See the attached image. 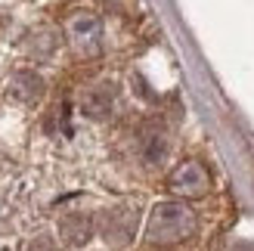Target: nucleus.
Wrapping results in <instances>:
<instances>
[{
	"label": "nucleus",
	"mask_w": 254,
	"mask_h": 251,
	"mask_svg": "<svg viewBox=\"0 0 254 251\" xmlns=\"http://www.w3.org/2000/svg\"><path fill=\"white\" fill-rule=\"evenodd\" d=\"M112 106H115V87L112 84H93L81 99L84 115H90V118H106Z\"/></svg>",
	"instance_id": "obj_3"
},
{
	"label": "nucleus",
	"mask_w": 254,
	"mask_h": 251,
	"mask_svg": "<svg viewBox=\"0 0 254 251\" xmlns=\"http://www.w3.org/2000/svg\"><path fill=\"white\" fill-rule=\"evenodd\" d=\"M164 152H168V140H164V133L161 130H149L143 136V155H146V161H161Z\"/></svg>",
	"instance_id": "obj_8"
},
{
	"label": "nucleus",
	"mask_w": 254,
	"mask_h": 251,
	"mask_svg": "<svg viewBox=\"0 0 254 251\" xmlns=\"http://www.w3.org/2000/svg\"><path fill=\"white\" fill-rule=\"evenodd\" d=\"M192 230H195V214L183 202H161V205H155V211H152V217L146 223L149 242H158V245L180 242V239H186V236H192Z\"/></svg>",
	"instance_id": "obj_1"
},
{
	"label": "nucleus",
	"mask_w": 254,
	"mask_h": 251,
	"mask_svg": "<svg viewBox=\"0 0 254 251\" xmlns=\"http://www.w3.org/2000/svg\"><path fill=\"white\" fill-rule=\"evenodd\" d=\"M28 251H53V245H50L47 236H41V239H34V242H31V248H28Z\"/></svg>",
	"instance_id": "obj_9"
},
{
	"label": "nucleus",
	"mask_w": 254,
	"mask_h": 251,
	"mask_svg": "<svg viewBox=\"0 0 254 251\" xmlns=\"http://www.w3.org/2000/svg\"><path fill=\"white\" fill-rule=\"evenodd\" d=\"M168 183H171V189H174L177 195L195 198V195H205V192H208L211 174H208V168L201 165V161H183V165L171 174Z\"/></svg>",
	"instance_id": "obj_2"
},
{
	"label": "nucleus",
	"mask_w": 254,
	"mask_h": 251,
	"mask_svg": "<svg viewBox=\"0 0 254 251\" xmlns=\"http://www.w3.org/2000/svg\"><path fill=\"white\" fill-rule=\"evenodd\" d=\"M90 230H93V223H90L87 214H68L62 220V239L68 245H84L90 239Z\"/></svg>",
	"instance_id": "obj_6"
},
{
	"label": "nucleus",
	"mask_w": 254,
	"mask_h": 251,
	"mask_svg": "<svg viewBox=\"0 0 254 251\" xmlns=\"http://www.w3.org/2000/svg\"><path fill=\"white\" fill-rule=\"evenodd\" d=\"M41 93H44V81L37 78V74L19 71L16 78H12V96L22 99V103H31V99H37Z\"/></svg>",
	"instance_id": "obj_7"
},
{
	"label": "nucleus",
	"mask_w": 254,
	"mask_h": 251,
	"mask_svg": "<svg viewBox=\"0 0 254 251\" xmlns=\"http://www.w3.org/2000/svg\"><path fill=\"white\" fill-rule=\"evenodd\" d=\"M130 233H133V217H130V211L115 208V211H109V214L103 217V236H106L112 245H124L127 239H130Z\"/></svg>",
	"instance_id": "obj_4"
},
{
	"label": "nucleus",
	"mask_w": 254,
	"mask_h": 251,
	"mask_svg": "<svg viewBox=\"0 0 254 251\" xmlns=\"http://www.w3.org/2000/svg\"><path fill=\"white\" fill-rule=\"evenodd\" d=\"M68 34L78 47H93L99 41V19L93 16H74L68 22Z\"/></svg>",
	"instance_id": "obj_5"
}]
</instances>
